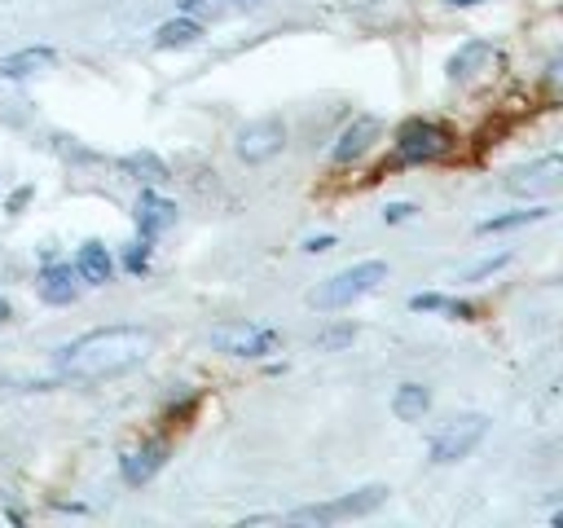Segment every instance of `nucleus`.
I'll return each instance as SVG.
<instances>
[{"instance_id": "1", "label": "nucleus", "mask_w": 563, "mask_h": 528, "mask_svg": "<svg viewBox=\"0 0 563 528\" xmlns=\"http://www.w3.org/2000/svg\"><path fill=\"white\" fill-rule=\"evenodd\" d=\"M154 352V334L141 326H106V330H88L79 334L70 348H62L57 356V374L66 378H114L132 365H141Z\"/></svg>"}, {"instance_id": "2", "label": "nucleus", "mask_w": 563, "mask_h": 528, "mask_svg": "<svg viewBox=\"0 0 563 528\" xmlns=\"http://www.w3.org/2000/svg\"><path fill=\"white\" fill-rule=\"evenodd\" d=\"M383 277H387V264H383V260H365V264H352V268H343V273L325 277L308 299H312L317 308H347L352 299L369 295Z\"/></svg>"}, {"instance_id": "3", "label": "nucleus", "mask_w": 563, "mask_h": 528, "mask_svg": "<svg viewBox=\"0 0 563 528\" xmlns=\"http://www.w3.org/2000/svg\"><path fill=\"white\" fill-rule=\"evenodd\" d=\"M449 150H453V132L431 123V119H409L396 132V158L400 163H431V158H444Z\"/></svg>"}, {"instance_id": "4", "label": "nucleus", "mask_w": 563, "mask_h": 528, "mask_svg": "<svg viewBox=\"0 0 563 528\" xmlns=\"http://www.w3.org/2000/svg\"><path fill=\"white\" fill-rule=\"evenodd\" d=\"M211 348L229 352V356H268L277 348V330L255 326V321H220L211 326Z\"/></svg>"}, {"instance_id": "5", "label": "nucleus", "mask_w": 563, "mask_h": 528, "mask_svg": "<svg viewBox=\"0 0 563 528\" xmlns=\"http://www.w3.org/2000/svg\"><path fill=\"white\" fill-rule=\"evenodd\" d=\"M488 431V418L484 414H462V418H449L435 436H431V462H457L466 458Z\"/></svg>"}, {"instance_id": "6", "label": "nucleus", "mask_w": 563, "mask_h": 528, "mask_svg": "<svg viewBox=\"0 0 563 528\" xmlns=\"http://www.w3.org/2000/svg\"><path fill=\"white\" fill-rule=\"evenodd\" d=\"M387 488L383 484H369V488H356L347 497H334V502H317V506H299L290 519L299 524H334V519H347V515H369L374 506H383Z\"/></svg>"}, {"instance_id": "7", "label": "nucleus", "mask_w": 563, "mask_h": 528, "mask_svg": "<svg viewBox=\"0 0 563 528\" xmlns=\"http://www.w3.org/2000/svg\"><path fill=\"white\" fill-rule=\"evenodd\" d=\"M286 145V123L282 119H251V123H242L238 128V154L246 158V163H264V158H273L277 150Z\"/></svg>"}, {"instance_id": "8", "label": "nucleus", "mask_w": 563, "mask_h": 528, "mask_svg": "<svg viewBox=\"0 0 563 528\" xmlns=\"http://www.w3.org/2000/svg\"><path fill=\"white\" fill-rule=\"evenodd\" d=\"M559 176H563V158H559V154H545V158H537V163L510 172L506 189H515V194H537V189H554Z\"/></svg>"}, {"instance_id": "9", "label": "nucleus", "mask_w": 563, "mask_h": 528, "mask_svg": "<svg viewBox=\"0 0 563 528\" xmlns=\"http://www.w3.org/2000/svg\"><path fill=\"white\" fill-rule=\"evenodd\" d=\"M378 136V119L374 114H356L343 132H339V141H334V163H352V158H361L365 150H369V141Z\"/></svg>"}, {"instance_id": "10", "label": "nucleus", "mask_w": 563, "mask_h": 528, "mask_svg": "<svg viewBox=\"0 0 563 528\" xmlns=\"http://www.w3.org/2000/svg\"><path fill=\"white\" fill-rule=\"evenodd\" d=\"M167 462V444H141V449H128L123 453V462H119V471H123V480L136 488V484H145V480H154V471Z\"/></svg>"}, {"instance_id": "11", "label": "nucleus", "mask_w": 563, "mask_h": 528, "mask_svg": "<svg viewBox=\"0 0 563 528\" xmlns=\"http://www.w3.org/2000/svg\"><path fill=\"white\" fill-rule=\"evenodd\" d=\"M172 220H176V202H167V198H158V194L145 189L141 202H136V229H141V238L154 242Z\"/></svg>"}, {"instance_id": "12", "label": "nucleus", "mask_w": 563, "mask_h": 528, "mask_svg": "<svg viewBox=\"0 0 563 528\" xmlns=\"http://www.w3.org/2000/svg\"><path fill=\"white\" fill-rule=\"evenodd\" d=\"M75 273H79L84 282L101 286V282H110L114 260H110V251H106L101 242H84V246H79V255H75Z\"/></svg>"}, {"instance_id": "13", "label": "nucleus", "mask_w": 563, "mask_h": 528, "mask_svg": "<svg viewBox=\"0 0 563 528\" xmlns=\"http://www.w3.org/2000/svg\"><path fill=\"white\" fill-rule=\"evenodd\" d=\"M40 299L44 304H70L75 299V268L70 264H44V273H40Z\"/></svg>"}, {"instance_id": "14", "label": "nucleus", "mask_w": 563, "mask_h": 528, "mask_svg": "<svg viewBox=\"0 0 563 528\" xmlns=\"http://www.w3.org/2000/svg\"><path fill=\"white\" fill-rule=\"evenodd\" d=\"M202 35V26L189 18V13H180V18H172V22H163L158 31H154V44L158 48H185V44H194Z\"/></svg>"}, {"instance_id": "15", "label": "nucleus", "mask_w": 563, "mask_h": 528, "mask_svg": "<svg viewBox=\"0 0 563 528\" xmlns=\"http://www.w3.org/2000/svg\"><path fill=\"white\" fill-rule=\"evenodd\" d=\"M391 409H396V418H405V422H418V418L431 409V392H427V387H418V383H400V387H396V400H391Z\"/></svg>"}, {"instance_id": "16", "label": "nucleus", "mask_w": 563, "mask_h": 528, "mask_svg": "<svg viewBox=\"0 0 563 528\" xmlns=\"http://www.w3.org/2000/svg\"><path fill=\"white\" fill-rule=\"evenodd\" d=\"M53 62V48H22V53H13V57H4L0 62V75H31V70H40V66H48Z\"/></svg>"}, {"instance_id": "17", "label": "nucleus", "mask_w": 563, "mask_h": 528, "mask_svg": "<svg viewBox=\"0 0 563 528\" xmlns=\"http://www.w3.org/2000/svg\"><path fill=\"white\" fill-rule=\"evenodd\" d=\"M550 207H528V211H510V216H493V220H479V233H501V229H519V224H532V220H545Z\"/></svg>"}, {"instance_id": "18", "label": "nucleus", "mask_w": 563, "mask_h": 528, "mask_svg": "<svg viewBox=\"0 0 563 528\" xmlns=\"http://www.w3.org/2000/svg\"><path fill=\"white\" fill-rule=\"evenodd\" d=\"M409 308H413V312H453V317H471V312H475L471 304H462V299H444V295H413Z\"/></svg>"}, {"instance_id": "19", "label": "nucleus", "mask_w": 563, "mask_h": 528, "mask_svg": "<svg viewBox=\"0 0 563 528\" xmlns=\"http://www.w3.org/2000/svg\"><path fill=\"white\" fill-rule=\"evenodd\" d=\"M119 167H123V172H136V176H145V180H167V167H163V158H154L150 150L119 158Z\"/></svg>"}, {"instance_id": "20", "label": "nucleus", "mask_w": 563, "mask_h": 528, "mask_svg": "<svg viewBox=\"0 0 563 528\" xmlns=\"http://www.w3.org/2000/svg\"><path fill=\"white\" fill-rule=\"evenodd\" d=\"M475 62H493V48H488V44H466V48L449 62V75H453V79H466Z\"/></svg>"}, {"instance_id": "21", "label": "nucleus", "mask_w": 563, "mask_h": 528, "mask_svg": "<svg viewBox=\"0 0 563 528\" xmlns=\"http://www.w3.org/2000/svg\"><path fill=\"white\" fill-rule=\"evenodd\" d=\"M145 264H150V242L141 238V242H132V246H128L123 268H128V273H145Z\"/></svg>"}, {"instance_id": "22", "label": "nucleus", "mask_w": 563, "mask_h": 528, "mask_svg": "<svg viewBox=\"0 0 563 528\" xmlns=\"http://www.w3.org/2000/svg\"><path fill=\"white\" fill-rule=\"evenodd\" d=\"M506 260H510L506 251H501V255H493V260H479L475 268H466V282H479V277H488V273H493V268H501Z\"/></svg>"}, {"instance_id": "23", "label": "nucleus", "mask_w": 563, "mask_h": 528, "mask_svg": "<svg viewBox=\"0 0 563 528\" xmlns=\"http://www.w3.org/2000/svg\"><path fill=\"white\" fill-rule=\"evenodd\" d=\"M352 326H343V330H325V334H317V348H343V343H352Z\"/></svg>"}, {"instance_id": "24", "label": "nucleus", "mask_w": 563, "mask_h": 528, "mask_svg": "<svg viewBox=\"0 0 563 528\" xmlns=\"http://www.w3.org/2000/svg\"><path fill=\"white\" fill-rule=\"evenodd\" d=\"M409 216H413V202H387V207H383V220H387V224H400V220H409Z\"/></svg>"}, {"instance_id": "25", "label": "nucleus", "mask_w": 563, "mask_h": 528, "mask_svg": "<svg viewBox=\"0 0 563 528\" xmlns=\"http://www.w3.org/2000/svg\"><path fill=\"white\" fill-rule=\"evenodd\" d=\"M334 246V238L330 233H317V238H303V251H330Z\"/></svg>"}, {"instance_id": "26", "label": "nucleus", "mask_w": 563, "mask_h": 528, "mask_svg": "<svg viewBox=\"0 0 563 528\" xmlns=\"http://www.w3.org/2000/svg\"><path fill=\"white\" fill-rule=\"evenodd\" d=\"M202 4H211V0H180V13H194V9H202Z\"/></svg>"}, {"instance_id": "27", "label": "nucleus", "mask_w": 563, "mask_h": 528, "mask_svg": "<svg viewBox=\"0 0 563 528\" xmlns=\"http://www.w3.org/2000/svg\"><path fill=\"white\" fill-rule=\"evenodd\" d=\"M4 317H9V304H4V299H0V321H4Z\"/></svg>"}, {"instance_id": "28", "label": "nucleus", "mask_w": 563, "mask_h": 528, "mask_svg": "<svg viewBox=\"0 0 563 528\" xmlns=\"http://www.w3.org/2000/svg\"><path fill=\"white\" fill-rule=\"evenodd\" d=\"M449 4H479V0H449Z\"/></svg>"}]
</instances>
